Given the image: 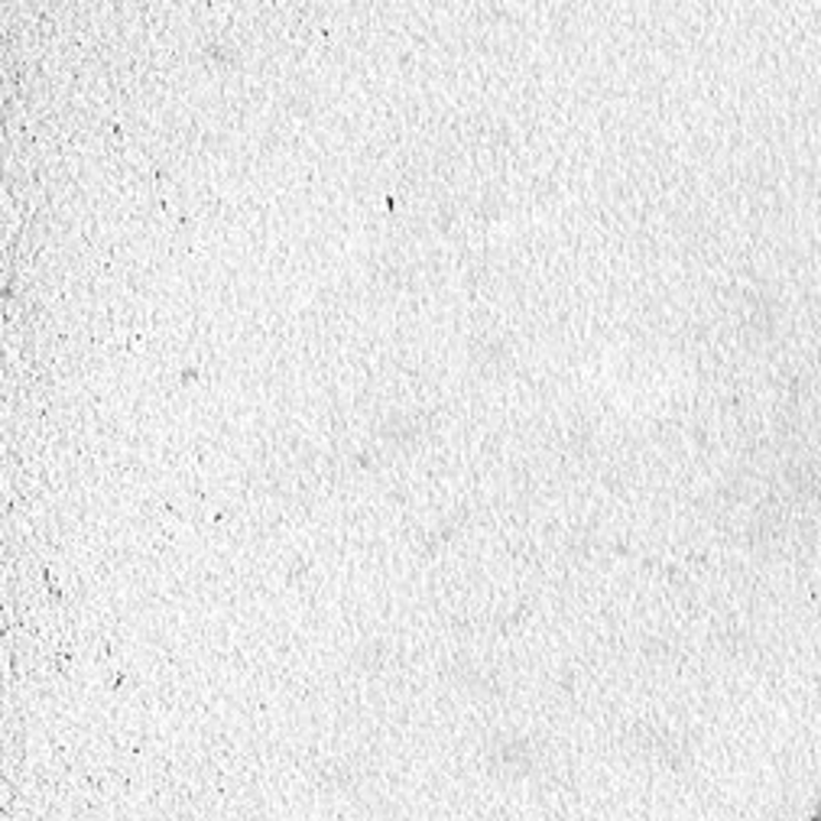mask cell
I'll list each match as a JSON object with an SVG mask.
<instances>
[{
    "mask_svg": "<svg viewBox=\"0 0 821 821\" xmlns=\"http://www.w3.org/2000/svg\"><path fill=\"white\" fill-rule=\"evenodd\" d=\"M812 821H821V809H819V815H815V819H812Z\"/></svg>",
    "mask_w": 821,
    "mask_h": 821,
    "instance_id": "cell-1",
    "label": "cell"
}]
</instances>
